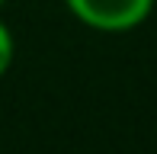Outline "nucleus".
I'll return each mask as SVG.
<instances>
[{"label": "nucleus", "mask_w": 157, "mask_h": 154, "mask_svg": "<svg viewBox=\"0 0 157 154\" xmlns=\"http://www.w3.org/2000/svg\"><path fill=\"white\" fill-rule=\"evenodd\" d=\"M13 61H16V36H13L10 23L0 16V77L13 67Z\"/></svg>", "instance_id": "f03ea898"}, {"label": "nucleus", "mask_w": 157, "mask_h": 154, "mask_svg": "<svg viewBox=\"0 0 157 154\" xmlns=\"http://www.w3.org/2000/svg\"><path fill=\"white\" fill-rule=\"evenodd\" d=\"M157 0H64L67 13L80 26L106 36H122L138 29L154 13Z\"/></svg>", "instance_id": "f257e3e1"}, {"label": "nucleus", "mask_w": 157, "mask_h": 154, "mask_svg": "<svg viewBox=\"0 0 157 154\" xmlns=\"http://www.w3.org/2000/svg\"><path fill=\"white\" fill-rule=\"evenodd\" d=\"M3 3H6V0H0V6H3Z\"/></svg>", "instance_id": "7ed1b4c3"}]
</instances>
